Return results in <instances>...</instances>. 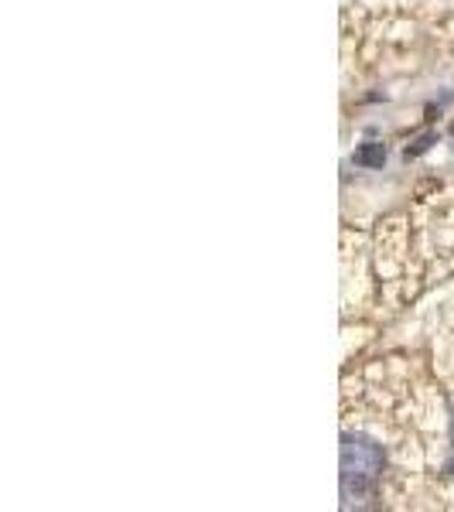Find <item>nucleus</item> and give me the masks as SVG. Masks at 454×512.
<instances>
[{"instance_id":"nucleus-2","label":"nucleus","mask_w":454,"mask_h":512,"mask_svg":"<svg viewBox=\"0 0 454 512\" xmlns=\"http://www.w3.org/2000/svg\"><path fill=\"white\" fill-rule=\"evenodd\" d=\"M383 147H362V151L356 154V164H366V168H379L383 164Z\"/></svg>"},{"instance_id":"nucleus-1","label":"nucleus","mask_w":454,"mask_h":512,"mask_svg":"<svg viewBox=\"0 0 454 512\" xmlns=\"http://www.w3.org/2000/svg\"><path fill=\"white\" fill-rule=\"evenodd\" d=\"M448 417L441 396L410 373L403 390H352L342 414V506H414L427 472L444 478Z\"/></svg>"}]
</instances>
